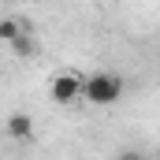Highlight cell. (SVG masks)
<instances>
[{"label": "cell", "mask_w": 160, "mask_h": 160, "mask_svg": "<svg viewBox=\"0 0 160 160\" xmlns=\"http://www.w3.org/2000/svg\"><path fill=\"white\" fill-rule=\"evenodd\" d=\"M19 38H22V34H19V22H15V19H4V22H0V41L11 45V41H19Z\"/></svg>", "instance_id": "4"}, {"label": "cell", "mask_w": 160, "mask_h": 160, "mask_svg": "<svg viewBox=\"0 0 160 160\" xmlns=\"http://www.w3.org/2000/svg\"><path fill=\"white\" fill-rule=\"evenodd\" d=\"M8 134H11L15 142H26V138L34 134V119H30L26 112H15V116L8 119Z\"/></svg>", "instance_id": "3"}, {"label": "cell", "mask_w": 160, "mask_h": 160, "mask_svg": "<svg viewBox=\"0 0 160 160\" xmlns=\"http://www.w3.org/2000/svg\"><path fill=\"white\" fill-rule=\"evenodd\" d=\"M48 93H52L56 104H75V101H82V78L75 71H60L48 86Z\"/></svg>", "instance_id": "2"}, {"label": "cell", "mask_w": 160, "mask_h": 160, "mask_svg": "<svg viewBox=\"0 0 160 160\" xmlns=\"http://www.w3.org/2000/svg\"><path fill=\"white\" fill-rule=\"evenodd\" d=\"M11 48L26 56V52H34V41H30V38H19V41H11Z\"/></svg>", "instance_id": "5"}, {"label": "cell", "mask_w": 160, "mask_h": 160, "mask_svg": "<svg viewBox=\"0 0 160 160\" xmlns=\"http://www.w3.org/2000/svg\"><path fill=\"white\" fill-rule=\"evenodd\" d=\"M123 78L119 75H108V71H97V75H89V78H82V101H89V104H97V108H108V104H116L123 97Z\"/></svg>", "instance_id": "1"}]
</instances>
